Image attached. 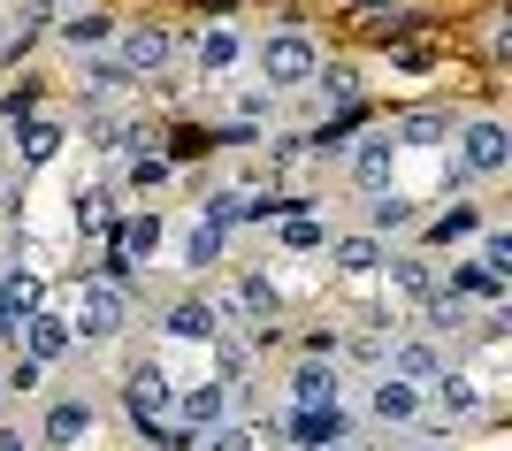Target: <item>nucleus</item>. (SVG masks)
<instances>
[{
    "label": "nucleus",
    "instance_id": "f257e3e1",
    "mask_svg": "<svg viewBox=\"0 0 512 451\" xmlns=\"http://www.w3.org/2000/svg\"><path fill=\"white\" fill-rule=\"evenodd\" d=\"M512 169V130L497 115H459L451 123V184H497Z\"/></svg>",
    "mask_w": 512,
    "mask_h": 451
},
{
    "label": "nucleus",
    "instance_id": "f03ea898",
    "mask_svg": "<svg viewBox=\"0 0 512 451\" xmlns=\"http://www.w3.org/2000/svg\"><path fill=\"white\" fill-rule=\"evenodd\" d=\"M62 314H69V337H77V344H123V329H130V291H115L107 276H85V283L62 299Z\"/></svg>",
    "mask_w": 512,
    "mask_h": 451
},
{
    "label": "nucleus",
    "instance_id": "7ed1b4c3",
    "mask_svg": "<svg viewBox=\"0 0 512 451\" xmlns=\"http://www.w3.org/2000/svg\"><path fill=\"white\" fill-rule=\"evenodd\" d=\"M490 406H497V398L474 383L459 360H444V367H436V375L421 383V421H436V429H474V421H482Z\"/></svg>",
    "mask_w": 512,
    "mask_h": 451
},
{
    "label": "nucleus",
    "instance_id": "20e7f679",
    "mask_svg": "<svg viewBox=\"0 0 512 451\" xmlns=\"http://www.w3.org/2000/svg\"><path fill=\"white\" fill-rule=\"evenodd\" d=\"M245 62H253V77H260V85H276V92H299L306 77L321 69V46L306 39V31H268V39H260L253 54H245Z\"/></svg>",
    "mask_w": 512,
    "mask_h": 451
},
{
    "label": "nucleus",
    "instance_id": "39448f33",
    "mask_svg": "<svg viewBox=\"0 0 512 451\" xmlns=\"http://www.w3.org/2000/svg\"><path fill=\"white\" fill-rule=\"evenodd\" d=\"M115 62L130 69V85H146V77H161V69H176V31L169 23H115V46H107Z\"/></svg>",
    "mask_w": 512,
    "mask_h": 451
},
{
    "label": "nucleus",
    "instance_id": "423d86ee",
    "mask_svg": "<svg viewBox=\"0 0 512 451\" xmlns=\"http://www.w3.org/2000/svg\"><path fill=\"white\" fill-rule=\"evenodd\" d=\"M169 398H176V375L153 360V352L123 367V413H130V429H138V436H146L153 421H169Z\"/></svg>",
    "mask_w": 512,
    "mask_h": 451
},
{
    "label": "nucleus",
    "instance_id": "0eeeda50",
    "mask_svg": "<svg viewBox=\"0 0 512 451\" xmlns=\"http://www.w3.org/2000/svg\"><path fill=\"white\" fill-rule=\"evenodd\" d=\"M398 161H406V146L390 138V130H360L352 146H344V184L352 192H383V184H398Z\"/></svg>",
    "mask_w": 512,
    "mask_h": 451
},
{
    "label": "nucleus",
    "instance_id": "6e6552de",
    "mask_svg": "<svg viewBox=\"0 0 512 451\" xmlns=\"http://www.w3.org/2000/svg\"><path fill=\"white\" fill-rule=\"evenodd\" d=\"M230 413H237V383H222V375H192V383H176V398H169V421L192 429V436H207L214 421H230Z\"/></svg>",
    "mask_w": 512,
    "mask_h": 451
},
{
    "label": "nucleus",
    "instance_id": "1a4fd4ad",
    "mask_svg": "<svg viewBox=\"0 0 512 451\" xmlns=\"http://www.w3.org/2000/svg\"><path fill=\"white\" fill-rule=\"evenodd\" d=\"M92 429H100V406H92L85 390H62V398H46V413H39V451H85Z\"/></svg>",
    "mask_w": 512,
    "mask_h": 451
},
{
    "label": "nucleus",
    "instance_id": "9d476101",
    "mask_svg": "<svg viewBox=\"0 0 512 451\" xmlns=\"http://www.w3.org/2000/svg\"><path fill=\"white\" fill-rule=\"evenodd\" d=\"M367 421L375 429H421V383L398 367H375L367 375Z\"/></svg>",
    "mask_w": 512,
    "mask_h": 451
},
{
    "label": "nucleus",
    "instance_id": "9b49d317",
    "mask_svg": "<svg viewBox=\"0 0 512 451\" xmlns=\"http://www.w3.org/2000/svg\"><path fill=\"white\" fill-rule=\"evenodd\" d=\"M245 54H253V39H245L237 23H199V31H192V69H199V85L237 77V69H245Z\"/></svg>",
    "mask_w": 512,
    "mask_h": 451
},
{
    "label": "nucleus",
    "instance_id": "f8f14e48",
    "mask_svg": "<svg viewBox=\"0 0 512 451\" xmlns=\"http://www.w3.org/2000/svg\"><path fill=\"white\" fill-rule=\"evenodd\" d=\"M69 146V115H16V138H8V153H16V176H39L54 169Z\"/></svg>",
    "mask_w": 512,
    "mask_h": 451
},
{
    "label": "nucleus",
    "instance_id": "ddd939ff",
    "mask_svg": "<svg viewBox=\"0 0 512 451\" xmlns=\"http://www.w3.org/2000/svg\"><path fill=\"white\" fill-rule=\"evenodd\" d=\"M16 352H23V360H39V367H62L69 352H77V337H69V314H62V299H46L39 314H23V322H16Z\"/></svg>",
    "mask_w": 512,
    "mask_h": 451
},
{
    "label": "nucleus",
    "instance_id": "4468645a",
    "mask_svg": "<svg viewBox=\"0 0 512 451\" xmlns=\"http://www.w3.org/2000/svg\"><path fill=\"white\" fill-rule=\"evenodd\" d=\"M161 337H169V344H199V352H207V344L222 337V314H214V299H207V291H184V299H169V306H161Z\"/></svg>",
    "mask_w": 512,
    "mask_h": 451
},
{
    "label": "nucleus",
    "instance_id": "2eb2a0df",
    "mask_svg": "<svg viewBox=\"0 0 512 451\" xmlns=\"http://www.w3.org/2000/svg\"><path fill=\"white\" fill-rule=\"evenodd\" d=\"M321 253H329V276H337V283H375V276H383V260H390V245H383V237H367V230H352V237H329Z\"/></svg>",
    "mask_w": 512,
    "mask_h": 451
},
{
    "label": "nucleus",
    "instance_id": "dca6fc26",
    "mask_svg": "<svg viewBox=\"0 0 512 451\" xmlns=\"http://www.w3.org/2000/svg\"><path fill=\"white\" fill-rule=\"evenodd\" d=\"M283 390H291V406H344V360H314V352H306V360L283 375Z\"/></svg>",
    "mask_w": 512,
    "mask_h": 451
},
{
    "label": "nucleus",
    "instance_id": "f3484780",
    "mask_svg": "<svg viewBox=\"0 0 512 451\" xmlns=\"http://www.w3.org/2000/svg\"><path fill=\"white\" fill-rule=\"evenodd\" d=\"M436 283H444L451 299H467V306H497L512 276H497V268H482V260H451V268H444Z\"/></svg>",
    "mask_w": 512,
    "mask_h": 451
},
{
    "label": "nucleus",
    "instance_id": "a211bd4d",
    "mask_svg": "<svg viewBox=\"0 0 512 451\" xmlns=\"http://www.w3.org/2000/svg\"><path fill=\"white\" fill-rule=\"evenodd\" d=\"M383 367H398V375H413V383H428V375L444 367V344L428 337V329H398V337H390V352H383Z\"/></svg>",
    "mask_w": 512,
    "mask_h": 451
},
{
    "label": "nucleus",
    "instance_id": "6ab92c4d",
    "mask_svg": "<svg viewBox=\"0 0 512 451\" xmlns=\"http://www.w3.org/2000/svg\"><path fill=\"white\" fill-rule=\"evenodd\" d=\"M54 39H62L69 54H107V46H115V16H107V8H69V16L54 23Z\"/></svg>",
    "mask_w": 512,
    "mask_h": 451
},
{
    "label": "nucleus",
    "instance_id": "aec40b11",
    "mask_svg": "<svg viewBox=\"0 0 512 451\" xmlns=\"http://www.w3.org/2000/svg\"><path fill=\"white\" fill-rule=\"evenodd\" d=\"M176 260L192 268V276H207V268H222L230 260V230H214V222H184V237H176Z\"/></svg>",
    "mask_w": 512,
    "mask_h": 451
},
{
    "label": "nucleus",
    "instance_id": "412c9836",
    "mask_svg": "<svg viewBox=\"0 0 512 451\" xmlns=\"http://www.w3.org/2000/svg\"><path fill=\"white\" fill-rule=\"evenodd\" d=\"M413 222H421V207H413L406 192H398V184H383V192H367V237H406Z\"/></svg>",
    "mask_w": 512,
    "mask_h": 451
},
{
    "label": "nucleus",
    "instance_id": "4be33fe9",
    "mask_svg": "<svg viewBox=\"0 0 512 451\" xmlns=\"http://www.w3.org/2000/svg\"><path fill=\"white\" fill-rule=\"evenodd\" d=\"M107 253H123L130 268L153 260V253H161V215H153V207H130V215L115 222V245H107Z\"/></svg>",
    "mask_w": 512,
    "mask_h": 451
},
{
    "label": "nucleus",
    "instance_id": "5701e85b",
    "mask_svg": "<svg viewBox=\"0 0 512 451\" xmlns=\"http://www.w3.org/2000/svg\"><path fill=\"white\" fill-rule=\"evenodd\" d=\"M169 184H176V161H169V153L130 146V161H123V184H115V192H138V199H146V192H169Z\"/></svg>",
    "mask_w": 512,
    "mask_h": 451
},
{
    "label": "nucleus",
    "instance_id": "b1692460",
    "mask_svg": "<svg viewBox=\"0 0 512 451\" xmlns=\"http://www.w3.org/2000/svg\"><path fill=\"white\" fill-rule=\"evenodd\" d=\"M383 276H390V291H398L406 306H421L428 291H436V260H428V253H390Z\"/></svg>",
    "mask_w": 512,
    "mask_h": 451
},
{
    "label": "nucleus",
    "instance_id": "393cba45",
    "mask_svg": "<svg viewBox=\"0 0 512 451\" xmlns=\"http://www.w3.org/2000/svg\"><path fill=\"white\" fill-rule=\"evenodd\" d=\"M207 375H222V383L245 390V383H253V344L237 337V329H222V337L207 344Z\"/></svg>",
    "mask_w": 512,
    "mask_h": 451
},
{
    "label": "nucleus",
    "instance_id": "a878e982",
    "mask_svg": "<svg viewBox=\"0 0 512 451\" xmlns=\"http://www.w3.org/2000/svg\"><path fill=\"white\" fill-rule=\"evenodd\" d=\"M69 222H77V237H100L107 222H115V184H77V199H69Z\"/></svg>",
    "mask_w": 512,
    "mask_h": 451
},
{
    "label": "nucleus",
    "instance_id": "bb28decb",
    "mask_svg": "<svg viewBox=\"0 0 512 451\" xmlns=\"http://www.w3.org/2000/svg\"><path fill=\"white\" fill-rule=\"evenodd\" d=\"M390 138H398L406 153H428V146H444V138H451V115L444 108H413L406 123H390Z\"/></svg>",
    "mask_w": 512,
    "mask_h": 451
},
{
    "label": "nucleus",
    "instance_id": "cd10ccee",
    "mask_svg": "<svg viewBox=\"0 0 512 451\" xmlns=\"http://www.w3.org/2000/svg\"><path fill=\"white\" fill-rule=\"evenodd\" d=\"M192 451H268V429H260V421H245V413H230V421H214Z\"/></svg>",
    "mask_w": 512,
    "mask_h": 451
},
{
    "label": "nucleus",
    "instance_id": "c85d7f7f",
    "mask_svg": "<svg viewBox=\"0 0 512 451\" xmlns=\"http://www.w3.org/2000/svg\"><path fill=\"white\" fill-rule=\"evenodd\" d=\"M482 207H451V215H436V222H413V230L428 237V245H474V230H482Z\"/></svg>",
    "mask_w": 512,
    "mask_h": 451
},
{
    "label": "nucleus",
    "instance_id": "c756f323",
    "mask_svg": "<svg viewBox=\"0 0 512 451\" xmlns=\"http://www.w3.org/2000/svg\"><path fill=\"white\" fill-rule=\"evenodd\" d=\"M85 62V100H115V92H130V69L115 62V54H77Z\"/></svg>",
    "mask_w": 512,
    "mask_h": 451
},
{
    "label": "nucleus",
    "instance_id": "7c9ffc66",
    "mask_svg": "<svg viewBox=\"0 0 512 451\" xmlns=\"http://www.w3.org/2000/svg\"><path fill=\"white\" fill-rule=\"evenodd\" d=\"M276 108H283V92H276V85H260V77L230 92V115H237V123H276Z\"/></svg>",
    "mask_w": 512,
    "mask_h": 451
},
{
    "label": "nucleus",
    "instance_id": "2f4dec72",
    "mask_svg": "<svg viewBox=\"0 0 512 451\" xmlns=\"http://www.w3.org/2000/svg\"><path fill=\"white\" fill-rule=\"evenodd\" d=\"M306 85H314V100L321 108H352V100H360V69H314V77H306Z\"/></svg>",
    "mask_w": 512,
    "mask_h": 451
},
{
    "label": "nucleus",
    "instance_id": "473e14b6",
    "mask_svg": "<svg viewBox=\"0 0 512 451\" xmlns=\"http://www.w3.org/2000/svg\"><path fill=\"white\" fill-rule=\"evenodd\" d=\"M199 222H214V230H237V222H245V192H237V184H214V192H199Z\"/></svg>",
    "mask_w": 512,
    "mask_h": 451
},
{
    "label": "nucleus",
    "instance_id": "72a5a7b5",
    "mask_svg": "<svg viewBox=\"0 0 512 451\" xmlns=\"http://www.w3.org/2000/svg\"><path fill=\"white\" fill-rule=\"evenodd\" d=\"M474 260L497 268V276H512V230L505 222H482V230H474Z\"/></svg>",
    "mask_w": 512,
    "mask_h": 451
},
{
    "label": "nucleus",
    "instance_id": "f704fd0d",
    "mask_svg": "<svg viewBox=\"0 0 512 451\" xmlns=\"http://www.w3.org/2000/svg\"><path fill=\"white\" fill-rule=\"evenodd\" d=\"M321 245H329L321 215H283V253H321Z\"/></svg>",
    "mask_w": 512,
    "mask_h": 451
},
{
    "label": "nucleus",
    "instance_id": "c9c22d12",
    "mask_svg": "<svg viewBox=\"0 0 512 451\" xmlns=\"http://www.w3.org/2000/svg\"><path fill=\"white\" fill-rule=\"evenodd\" d=\"M0 383H8V398H16V390H23V398H39V390H46V367H39V360H23V352H16V360L0 367Z\"/></svg>",
    "mask_w": 512,
    "mask_h": 451
},
{
    "label": "nucleus",
    "instance_id": "e433bc0d",
    "mask_svg": "<svg viewBox=\"0 0 512 451\" xmlns=\"http://www.w3.org/2000/svg\"><path fill=\"white\" fill-rule=\"evenodd\" d=\"M0 451H31V436H23V429H8V421H0Z\"/></svg>",
    "mask_w": 512,
    "mask_h": 451
},
{
    "label": "nucleus",
    "instance_id": "4c0bfd02",
    "mask_svg": "<svg viewBox=\"0 0 512 451\" xmlns=\"http://www.w3.org/2000/svg\"><path fill=\"white\" fill-rule=\"evenodd\" d=\"M299 451H360L352 436H329V444H299Z\"/></svg>",
    "mask_w": 512,
    "mask_h": 451
},
{
    "label": "nucleus",
    "instance_id": "58836bf2",
    "mask_svg": "<svg viewBox=\"0 0 512 451\" xmlns=\"http://www.w3.org/2000/svg\"><path fill=\"white\" fill-rule=\"evenodd\" d=\"M0 153H8V123H0Z\"/></svg>",
    "mask_w": 512,
    "mask_h": 451
},
{
    "label": "nucleus",
    "instance_id": "ea45409f",
    "mask_svg": "<svg viewBox=\"0 0 512 451\" xmlns=\"http://www.w3.org/2000/svg\"><path fill=\"white\" fill-rule=\"evenodd\" d=\"M0 406H8V383H0Z\"/></svg>",
    "mask_w": 512,
    "mask_h": 451
},
{
    "label": "nucleus",
    "instance_id": "a19ab883",
    "mask_svg": "<svg viewBox=\"0 0 512 451\" xmlns=\"http://www.w3.org/2000/svg\"><path fill=\"white\" fill-rule=\"evenodd\" d=\"M413 451H428V444H413Z\"/></svg>",
    "mask_w": 512,
    "mask_h": 451
}]
</instances>
